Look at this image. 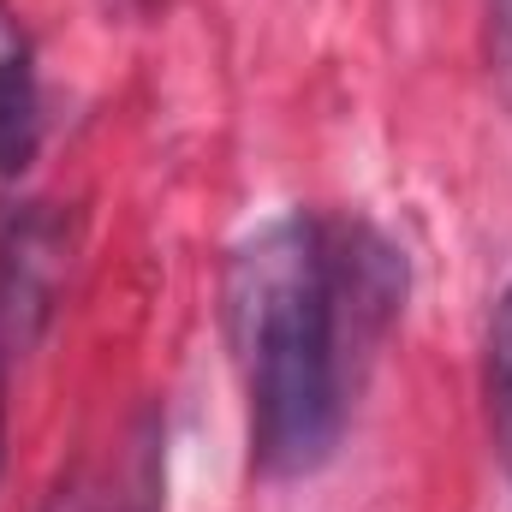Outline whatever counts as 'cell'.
Returning a JSON list of instances; mask_svg holds the SVG:
<instances>
[{
    "label": "cell",
    "instance_id": "cell-3",
    "mask_svg": "<svg viewBox=\"0 0 512 512\" xmlns=\"http://www.w3.org/2000/svg\"><path fill=\"white\" fill-rule=\"evenodd\" d=\"M36 143H42V102H36L30 36L0 0V179H18L36 161Z\"/></svg>",
    "mask_w": 512,
    "mask_h": 512
},
{
    "label": "cell",
    "instance_id": "cell-5",
    "mask_svg": "<svg viewBox=\"0 0 512 512\" xmlns=\"http://www.w3.org/2000/svg\"><path fill=\"white\" fill-rule=\"evenodd\" d=\"M489 423L495 441L512 465V286L495 304V328H489Z\"/></svg>",
    "mask_w": 512,
    "mask_h": 512
},
{
    "label": "cell",
    "instance_id": "cell-4",
    "mask_svg": "<svg viewBox=\"0 0 512 512\" xmlns=\"http://www.w3.org/2000/svg\"><path fill=\"white\" fill-rule=\"evenodd\" d=\"M42 512H149V483H131L114 465H78Z\"/></svg>",
    "mask_w": 512,
    "mask_h": 512
},
{
    "label": "cell",
    "instance_id": "cell-2",
    "mask_svg": "<svg viewBox=\"0 0 512 512\" xmlns=\"http://www.w3.org/2000/svg\"><path fill=\"white\" fill-rule=\"evenodd\" d=\"M72 268V221L54 203L0 209V346L24 358L60 310Z\"/></svg>",
    "mask_w": 512,
    "mask_h": 512
},
{
    "label": "cell",
    "instance_id": "cell-7",
    "mask_svg": "<svg viewBox=\"0 0 512 512\" xmlns=\"http://www.w3.org/2000/svg\"><path fill=\"white\" fill-rule=\"evenodd\" d=\"M12 364H18V358L0 346V471H6V376H12Z\"/></svg>",
    "mask_w": 512,
    "mask_h": 512
},
{
    "label": "cell",
    "instance_id": "cell-6",
    "mask_svg": "<svg viewBox=\"0 0 512 512\" xmlns=\"http://www.w3.org/2000/svg\"><path fill=\"white\" fill-rule=\"evenodd\" d=\"M489 36H495V60H501V78L512 84V0H489Z\"/></svg>",
    "mask_w": 512,
    "mask_h": 512
},
{
    "label": "cell",
    "instance_id": "cell-1",
    "mask_svg": "<svg viewBox=\"0 0 512 512\" xmlns=\"http://www.w3.org/2000/svg\"><path fill=\"white\" fill-rule=\"evenodd\" d=\"M405 268L382 233L334 215H280L227 268V334L262 477H310L346 429L358 364L399 310Z\"/></svg>",
    "mask_w": 512,
    "mask_h": 512
}]
</instances>
